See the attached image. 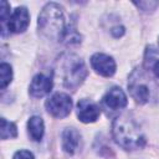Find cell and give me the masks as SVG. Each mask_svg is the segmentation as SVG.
I'll use <instances>...</instances> for the list:
<instances>
[{
    "mask_svg": "<svg viewBox=\"0 0 159 159\" xmlns=\"http://www.w3.org/2000/svg\"><path fill=\"white\" fill-rule=\"evenodd\" d=\"M45 106L50 114L56 118H63L71 113L72 99L66 93H55L46 101Z\"/></svg>",
    "mask_w": 159,
    "mask_h": 159,
    "instance_id": "5b68a950",
    "label": "cell"
},
{
    "mask_svg": "<svg viewBox=\"0 0 159 159\" xmlns=\"http://www.w3.org/2000/svg\"><path fill=\"white\" fill-rule=\"evenodd\" d=\"M39 29L46 37L51 40H65L68 27H66L65 24L63 11L57 4L50 2L42 9L41 14L39 15Z\"/></svg>",
    "mask_w": 159,
    "mask_h": 159,
    "instance_id": "7a4b0ae2",
    "label": "cell"
},
{
    "mask_svg": "<svg viewBox=\"0 0 159 159\" xmlns=\"http://www.w3.org/2000/svg\"><path fill=\"white\" fill-rule=\"evenodd\" d=\"M127 96L119 87L111 88L103 97V103L113 111L124 108L127 106Z\"/></svg>",
    "mask_w": 159,
    "mask_h": 159,
    "instance_id": "9c48e42d",
    "label": "cell"
},
{
    "mask_svg": "<svg viewBox=\"0 0 159 159\" xmlns=\"http://www.w3.org/2000/svg\"><path fill=\"white\" fill-rule=\"evenodd\" d=\"M138 7H140L142 10H144V11H148V10H154L158 5H159V2L158 1H139V2H134Z\"/></svg>",
    "mask_w": 159,
    "mask_h": 159,
    "instance_id": "9a60e30c",
    "label": "cell"
},
{
    "mask_svg": "<svg viewBox=\"0 0 159 159\" xmlns=\"http://www.w3.org/2000/svg\"><path fill=\"white\" fill-rule=\"evenodd\" d=\"M153 71H154V75L159 78V60L154 63V67H153Z\"/></svg>",
    "mask_w": 159,
    "mask_h": 159,
    "instance_id": "ac0fdd59",
    "label": "cell"
},
{
    "mask_svg": "<svg viewBox=\"0 0 159 159\" xmlns=\"http://www.w3.org/2000/svg\"><path fill=\"white\" fill-rule=\"evenodd\" d=\"M128 88L132 97L139 103L159 101V83L143 70H134L129 77Z\"/></svg>",
    "mask_w": 159,
    "mask_h": 159,
    "instance_id": "3957f363",
    "label": "cell"
},
{
    "mask_svg": "<svg viewBox=\"0 0 159 159\" xmlns=\"http://www.w3.org/2000/svg\"><path fill=\"white\" fill-rule=\"evenodd\" d=\"M7 29L11 31V32H24L29 24H30V15H29V11L26 7L24 6H20L17 9L14 10V12L9 16L7 19Z\"/></svg>",
    "mask_w": 159,
    "mask_h": 159,
    "instance_id": "52a82bcc",
    "label": "cell"
},
{
    "mask_svg": "<svg viewBox=\"0 0 159 159\" xmlns=\"http://www.w3.org/2000/svg\"><path fill=\"white\" fill-rule=\"evenodd\" d=\"M112 134L114 140L127 150L140 149L145 144V137L139 125L128 117H118L113 120Z\"/></svg>",
    "mask_w": 159,
    "mask_h": 159,
    "instance_id": "6da1fadb",
    "label": "cell"
},
{
    "mask_svg": "<svg viewBox=\"0 0 159 159\" xmlns=\"http://www.w3.org/2000/svg\"><path fill=\"white\" fill-rule=\"evenodd\" d=\"M10 16V5L6 1H1V22L5 24L6 19Z\"/></svg>",
    "mask_w": 159,
    "mask_h": 159,
    "instance_id": "2e32d148",
    "label": "cell"
},
{
    "mask_svg": "<svg viewBox=\"0 0 159 159\" xmlns=\"http://www.w3.org/2000/svg\"><path fill=\"white\" fill-rule=\"evenodd\" d=\"M0 76H1V88L4 89L7 84H10L11 80H12V70L11 66L7 63H1L0 66Z\"/></svg>",
    "mask_w": 159,
    "mask_h": 159,
    "instance_id": "5bb4252c",
    "label": "cell"
},
{
    "mask_svg": "<svg viewBox=\"0 0 159 159\" xmlns=\"http://www.w3.org/2000/svg\"><path fill=\"white\" fill-rule=\"evenodd\" d=\"M91 65L93 70L104 77H111L116 72V62L114 60L104 53H94L91 57Z\"/></svg>",
    "mask_w": 159,
    "mask_h": 159,
    "instance_id": "8992f818",
    "label": "cell"
},
{
    "mask_svg": "<svg viewBox=\"0 0 159 159\" xmlns=\"http://www.w3.org/2000/svg\"><path fill=\"white\" fill-rule=\"evenodd\" d=\"M81 135L75 128H67L62 133V148L68 154H75L80 145Z\"/></svg>",
    "mask_w": 159,
    "mask_h": 159,
    "instance_id": "8fae6325",
    "label": "cell"
},
{
    "mask_svg": "<svg viewBox=\"0 0 159 159\" xmlns=\"http://www.w3.org/2000/svg\"><path fill=\"white\" fill-rule=\"evenodd\" d=\"M52 88V80L42 73L36 75L30 84V94L32 97H42L47 94Z\"/></svg>",
    "mask_w": 159,
    "mask_h": 159,
    "instance_id": "30bf717a",
    "label": "cell"
},
{
    "mask_svg": "<svg viewBox=\"0 0 159 159\" xmlns=\"http://www.w3.org/2000/svg\"><path fill=\"white\" fill-rule=\"evenodd\" d=\"M99 107L91 99H81L77 104V116L78 119L83 123H91L97 120V118L99 117Z\"/></svg>",
    "mask_w": 159,
    "mask_h": 159,
    "instance_id": "ba28073f",
    "label": "cell"
},
{
    "mask_svg": "<svg viewBox=\"0 0 159 159\" xmlns=\"http://www.w3.org/2000/svg\"><path fill=\"white\" fill-rule=\"evenodd\" d=\"M0 135H1V139L15 138V137L17 135V129H16V125H15L12 122H7L5 118H1Z\"/></svg>",
    "mask_w": 159,
    "mask_h": 159,
    "instance_id": "4fadbf2b",
    "label": "cell"
},
{
    "mask_svg": "<svg viewBox=\"0 0 159 159\" xmlns=\"http://www.w3.org/2000/svg\"><path fill=\"white\" fill-rule=\"evenodd\" d=\"M27 128H29V133L31 135V138L34 140H41L42 139V135H43V120L41 117H31L27 122Z\"/></svg>",
    "mask_w": 159,
    "mask_h": 159,
    "instance_id": "7c38bea8",
    "label": "cell"
},
{
    "mask_svg": "<svg viewBox=\"0 0 159 159\" xmlns=\"http://www.w3.org/2000/svg\"><path fill=\"white\" fill-rule=\"evenodd\" d=\"M61 70L65 87L73 91L84 81L87 76V68L84 66V62L75 55H68L63 60Z\"/></svg>",
    "mask_w": 159,
    "mask_h": 159,
    "instance_id": "277c9868",
    "label": "cell"
},
{
    "mask_svg": "<svg viewBox=\"0 0 159 159\" xmlns=\"http://www.w3.org/2000/svg\"><path fill=\"white\" fill-rule=\"evenodd\" d=\"M12 159H35L32 153H30L29 150H19L14 154Z\"/></svg>",
    "mask_w": 159,
    "mask_h": 159,
    "instance_id": "e0dca14e",
    "label": "cell"
}]
</instances>
